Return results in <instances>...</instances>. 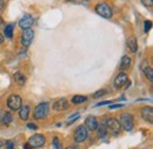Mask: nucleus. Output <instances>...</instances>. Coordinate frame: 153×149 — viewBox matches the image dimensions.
I'll use <instances>...</instances> for the list:
<instances>
[{"instance_id": "26", "label": "nucleus", "mask_w": 153, "mask_h": 149, "mask_svg": "<svg viewBox=\"0 0 153 149\" xmlns=\"http://www.w3.org/2000/svg\"><path fill=\"white\" fill-rule=\"evenodd\" d=\"M79 117H80V115H79V114H78V112H76V114H74V115H72V116H71V117H70V118H68V122H67V124H68V126H70V124H71V123H73V122H74V121H76V120H78V118H79Z\"/></svg>"}, {"instance_id": "28", "label": "nucleus", "mask_w": 153, "mask_h": 149, "mask_svg": "<svg viewBox=\"0 0 153 149\" xmlns=\"http://www.w3.org/2000/svg\"><path fill=\"white\" fill-rule=\"evenodd\" d=\"M5 146H6V149H14V144H13L12 141H7L5 143Z\"/></svg>"}, {"instance_id": "6", "label": "nucleus", "mask_w": 153, "mask_h": 149, "mask_svg": "<svg viewBox=\"0 0 153 149\" xmlns=\"http://www.w3.org/2000/svg\"><path fill=\"white\" fill-rule=\"evenodd\" d=\"M34 38V31L31 30V29H27V30H24L22 33H21V38H20V41L24 46H28L32 40Z\"/></svg>"}, {"instance_id": "17", "label": "nucleus", "mask_w": 153, "mask_h": 149, "mask_svg": "<svg viewBox=\"0 0 153 149\" xmlns=\"http://www.w3.org/2000/svg\"><path fill=\"white\" fill-rule=\"evenodd\" d=\"M0 121H2V124L8 126V124L13 121V116H12L11 112H2V116H1Z\"/></svg>"}, {"instance_id": "18", "label": "nucleus", "mask_w": 153, "mask_h": 149, "mask_svg": "<svg viewBox=\"0 0 153 149\" xmlns=\"http://www.w3.org/2000/svg\"><path fill=\"white\" fill-rule=\"evenodd\" d=\"M131 58L128 56H124L121 58V62H120V69L121 70H126V69H128L130 66H131Z\"/></svg>"}, {"instance_id": "8", "label": "nucleus", "mask_w": 153, "mask_h": 149, "mask_svg": "<svg viewBox=\"0 0 153 149\" xmlns=\"http://www.w3.org/2000/svg\"><path fill=\"white\" fill-rule=\"evenodd\" d=\"M87 137V129L85 126H79L74 131V140L76 142H82Z\"/></svg>"}, {"instance_id": "5", "label": "nucleus", "mask_w": 153, "mask_h": 149, "mask_svg": "<svg viewBox=\"0 0 153 149\" xmlns=\"http://www.w3.org/2000/svg\"><path fill=\"white\" fill-rule=\"evenodd\" d=\"M27 143L33 149L39 148V147L44 146V143H45V136L41 135V134H36V135H33V136L30 137V140H28Z\"/></svg>"}, {"instance_id": "3", "label": "nucleus", "mask_w": 153, "mask_h": 149, "mask_svg": "<svg viewBox=\"0 0 153 149\" xmlns=\"http://www.w3.org/2000/svg\"><path fill=\"white\" fill-rule=\"evenodd\" d=\"M119 123H120V127L124 128V130H132V128H133V116H132V114H128V112L121 114Z\"/></svg>"}, {"instance_id": "30", "label": "nucleus", "mask_w": 153, "mask_h": 149, "mask_svg": "<svg viewBox=\"0 0 153 149\" xmlns=\"http://www.w3.org/2000/svg\"><path fill=\"white\" fill-rule=\"evenodd\" d=\"M112 102H108V101H105V102H100V103H98L96 107H100V105H104V104H111Z\"/></svg>"}, {"instance_id": "16", "label": "nucleus", "mask_w": 153, "mask_h": 149, "mask_svg": "<svg viewBox=\"0 0 153 149\" xmlns=\"http://www.w3.org/2000/svg\"><path fill=\"white\" fill-rule=\"evenodd\" d=\"M13 31H14V25H13V24H7V25L5 26V29H4V35H5V37L11 39V38L13 37Z\"/></svg>"}, {"instance_id": "1", "label": "nucleus", "mask_w": 153, "mask_h": 149, "mask_svg": "<svg viewBox=\"0 0 153 149\" xmlns=\"http://www.w3.org/2000/svg\"><path fill=\"white\" fill-rule=\"evenodd\" d=\"M96 12L102 18L110 19L112 17L113 12H112V7L110 6V4L107 2H99L96 6Z\"/></svg>"}, {"instance_id": "12", "label": "nucleus", "mask_w": 153, "mask_h": 149, "mask_svg": "<svg viewBox=\"0 0 153 149\" xmlns=\"http://www.w3.org/2000/svg\"><path fill=\"white\" fill-rule=\"evenodd\" d=\"M85 128L88 130H96L98 128V121L94 116H88L85 121Z\"/></svg>"}, {"instance_id": "21", "label": "nucleus", "mask_w": 153, "mask_h": 149, "mask_svg": "<svg viewBox=\"0 0 153 149\" xmlns=\"http://www.w3.org/2000/svg\"><path fill=\"white\" fill-rule=\"evenodd\" d=\"M144 72H145V76L147 77V79L150 82H153V70L151 66H147V68H144Z\"/></svg>"}, {"instance_id": "23", "label": "nucleus", "mask_w": 153, "mask_h": 149, "mask_svg": "<svg viewBox=\"0 0 153 149\" xmlns=\"http://www.w3.org/2000/svg\"><path fill=\"white\" fill-rule=\"evenodd\" d=\"M52 149H61V144L58 137H54L52 141Z\"/></svg>"}, {"instance_id": "38", "label": "nucleus", "mask_w": 153, "mask_h": 149, "mask_svg": "<svg viewBox=\"0 0 153 149\" xmlns=\"http://www.w3.org/2000/svg\"><path fill=\"white\" fill-rule=\"evenodd\" d=\"M82 1H85V2H86V1H90V0H82Z\"/></svg>"}, {"instance_id": "25", "label": "nucleus", "mask_w": 153, "mask_h": 149, "mask_svg": "<svg viewBox=\"0 0 153 149\" xmlns=\"http://www.w3.org/2000/svg\"><path fill=\"white\" fill-rule=\"evenodd\" d=\"M144 26H145V29H144V30H145V32L147 33V32L151 30V26H152V21H151V20H146V21L144 23Z\"/></svg>"}, {"instance_id": "9", "label": "nucleus", "mask_w": 153, "mask_h": 149, "mask_svg": "<svg viewBox=\"0 0 153 149\" xmlns=\"http://www.w3.org/2000/svg\"><path fill=\"white\" fill-rule=\"evenodd\" d=\"M34 24V18L30 14H25L22 18L19 20V26L24 30H27V29H31V26Z\"/></svg>"}, {"instance_id": "20", "label": "nucleus", "mask_w": 153, "mask_h": 149, "mask_svg": "<svg viewBox=\"0 0 153 149\" xmlns=\"http://www.w3.org/2000/svg\"><path fill=\"white\" fill-rule=\"evenodd\" d=\"M87 97L86 96H81V95H76L72 97V103L73 104H81L84 102H86Z\"/></svg>"}, {"instance_id": "19", "label": "nucleus", "mask_w": 153, "mask_h": 149, "mask_svg": "<svg viewBox=\"0 0 153 149\" xmlns=\"http://www.w3.org/2000/svg\"><path fill=\"white\" fill-rule=\"evenodd\" d=\"M127 47L130 49L131 52H137V51H138V44H137L135 38L132 37L127 40Z\"/></svg>"}, {"instance_id": "34", "label": "nucleus", "mask_w": 153, "mask_h": 149, "mask_svg": "<svg viewBox=\"0 0 153 149\" xmlns=\"http://www.w3.org/2000/svg\"><path fill=\"white\" fill-rule=\"evenodd\" d=\"M2 25H4V20H2V18L0 17V27H1Z\"/></svg>"}, {"instance_id": "14", "label": "nucleus", "mask_w": 153, "mask_h": 149, "mask_svg": "<svg viewBox=\"0 0 153 149\" xmlns=\"http://www.w3.org/2000/svg\"><path fill=\"white\" fill-rule=\"evenodd\" d=\"M13 78H14L16 83H18L19 85H24V84L26 83V77H25V74H22V72H20V71L14 72V74H13Z\"/></svg>"}, {"instance_id": "29", "label": "nucleus", "mask_w": 153, "mask_h": 149, "mask_svg": "<svg viewBox=\"0 0 153 149\" xmlns=\"http://www.w3.org/2000/svg\"><path fill=\"white\" fill-rule=\"evenodd\" d=\"M124 105L123 104H113V105H110V109H118V108H123Z\"/></svg>"}, {"instance_id": "13", "label": "nucleus", "mask_w": 153, "mask_h": 149, "mask_svg": "<svg viewBox=\"0 0 153 149\" xmlns=\"http://www.w3.org/2000/svg\"><path fill=\"white\" fill-rule=\"evenodd\" d=\"M67 108H68V102L65 98L58 99L53 104V110H56V111H62V110H66Z\"/></svg>"}, {"instance_id": "37", "label": "nucleus", "mask_w": 153, "mask_h": 149, "mask_svg": "<svg viewBox=\"0 0 153 149\" xmlns=\"http://www.w3.org/2000/svg\"><path fill=\"white\" fill-rule=\"evenodd\" d=\"M1 116H2V110L0 109V118H1Z\"/></svg>"}, {"instance_id": "32", "label": "nucleus", "mask_w": 153, "mask_h": 149, "mask_svg": "<svg viewBox=\"0 0 153 149\" xmlns=\"http://www.w3.org/2000/svg\"><path fill=\"white\" fill-rule=\"evenodd\" d=\"M4 7H5V0H0V12L4 10Z\"/></svg>"}, {"instance_id": "39", "label": "nucleus", "mask_w": 153, "mask_h": 149, "mask_svg": "<svg viewBox=\"0 0 153 149\" xmlns=\"http://www.w3.org/2000/svg\"><path fill=\"white\" fill-rule=\"evenodd\" d=\"M70 1H76V0H70Z\"/></svg>"}, {"instance_id": "22", "label": "nucleus", "mask_w": 153, "mask_h": 149, "mask_svg": "<svg viewBox=\"0 0 153 149\" xmlns=\"http://www.w3.org/2000/svg\"><path fill=\"white\" fill-rule=\"evenodd\" d=\"M98 135H99V137H104L106 134H107V129L105 128V126H98Z\"/></svg>"}, {"instance_id": "40", "label": "nucleus", "mask_w": 153, "mask_h": 149, "mask_svg": "<svg viewBox=\"0 0 153 149\" xmlns=\"http://www.w3.org/2000/svg\"><path fill=\"white\" fill-rule=\"evenodd\" d=\"M0 147H1V142H0Z\"/></svg>"}, {"instance_id": "27", "label": "nucleus", "mask_w": 153, "mask_h": 149, "mask_svg": "<svg viewBox=\"0 0 153 149\" xmlns=\"http://www.w3.org/2000/svg\"><path fill=\"white\" fill-rule=\"evenodd\" d=\"M141 1V4L144 5V6H146V7H151L153 5V0H140Z\"/></svg>"}, {"instance_id": "11", "label": "nucleus", "mask_w": 153, "mask_h": 149, "mask_svg": "<svg viewBox=\"0 0 153 149\" xmlns=\"http://www.w3.org/2000/svg\"><path fill=\"white\" fill-rule=\"evenodd\" d=\"M141 117L144 121L149 122V123H152L153 122V109L152 107H144L141 108Z\"/></svg>"}, {"instance_id": "7", "label": "nucleus", "mask_w": 153, "mask_h": 149, "mask_svg": "<svg viewBox=\"0 0 153 149\" xmlns=\"http://www.w3.org/2000/svg\"><path fill=\"white\" fill-rule=\"evenodd\" d=\"M106 126H107V130H110L113 135H118L120 132V123L117 118H110L107 122H106Z\"/></svg>"}, {"instance_id": "10", "label": "nucleus", "mask_w": 153, "mask_h": 149, "mask_svg": "<svg viewBox=\"0 0 153 149\" xmlns=\"http://www.w3.org/2000/svg\"><path fill=\"white\" fill-rule=\"evenodd\" d=\"M128 82V77L125 72H120L115 77L114 79V88L115 89H120L123 88L124 85H126V83Z\"/></svg>"}, {"instance_id": "24", "label": "nucleus", "mask_w": 153, "mask_h": 149, "mask_svg": "<svg viewBox=\"0 0 153 149\" xmlns=\"http://www.w3.org/2000/svg\"><path fill=\"white\" fill-rule=\"evenodd\" d=\"M106 93H107V90H105V89L99 90V91H97V93L93 95V98H99V97H101V96H104V95H106Z\"/></svg>"}, {"instance_id": "35", "label": "nucleus", "mask_w": 153, "mask_h": 149, "mask_svg": "<svg viewBox=\"0 0 153 149\" xmlns=\"http://www.w3.org/2000/svg\"><path fill=\"white\" fill-rule=\"evenodd\" d=\"M2 41H4V37H2V36H1V35H0V45H1V44H2Z\"/></svg>"}, {"instance_id": "33", "label": "nucleus", "mask_w": 153, "mask_h": 149, "mask_svg": "<svg viewBox=\"0 0 153 149\" xmlns=\"http://www.w3.org/2000/svg\"><path fill=\"white\" fill-rule=\"evenodd\" d=\"M24 149H33V148H32V147H31L28 143H26V144L24 146Z\"/></svg>"}, {"instance_id": "4", "label": "nucleus", "mask_w": 153, "mask_h": 149, "mask_svg": "<svg viewBox=\"0 0 153 149\" xmlns=\"http://www.w3.org/2000/svg\"><path fill=\"white\" fill-rule=\"evenodd\" d=\"M22 104V99L18 95H11L7 99V107L11 110H19Z\"/></svg>"}, {"instance_id": "36", "label": "nucleus", "mask_w": 153, "mask_h": 149, "mask_svg": "<svg viewBox=\"0 0 153 149\" xmlns=\"http://www.w3.org/2000/svg\"><path fill=\"white\" fill-rule=\"evenodd\" d=\"M66 149H76V147H67Z\"/></svg>"}, {"instance_id": "2", "label": "nucleus", "mask_w": 153, "mask_h": 149, "mask_svg": "<svg viewBox=\"0 0 153 149\" xmlns=\"http://www.w3.org/2000/svg\"><path fill=\"white\" fill-rule=\"evenodd\" d=\"M48 111H50L48 103H47V102H41V103H39L38 105L36 107L33 117H34L36 120H44V118H46V116L48 115Z\"/></svg>"}, {"instance_id": "15", "label": "nucleus", "mask_w": 153, "mask_h": 149, "mask_svg": "<svg viewBox=\"0 0 153 149\" xmlns=\"http://www.w3.org/2000/svg\"><path fill=\"white\" fill-rule=\"evenodd\" d=\"M30 115V107L28 105H24L19 109V117L22 121H26Z\"/></svg>"}, {"instance_id": "31", "label": "nucleus", "mask_w": 153, "mask_h": 149, "mask_svg": "<svg viewBox=\"0 0 153 149\" xmlns=\"http://www.w3.org/2000/svg\"><path fill=\"white\" fill-rule=\"evenodd\" d=\"M27 127H28L30 129H38V127H37L36 124H33V123H30V124H27Z\"/></svg>"}]
</instances>
